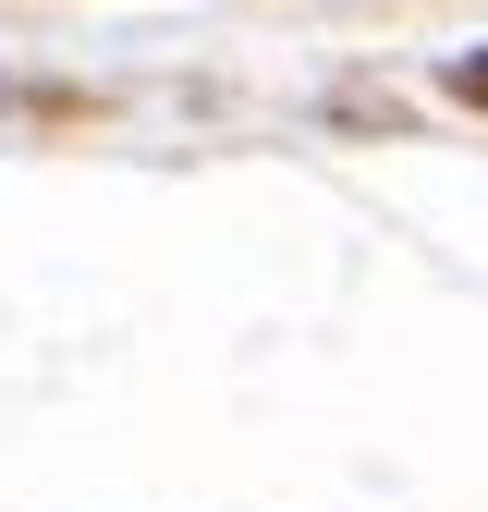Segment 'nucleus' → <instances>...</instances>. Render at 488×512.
Segmentation results:
<instances>
[{"instance_id":"f257e3e1","label":"nucleus","mask_w":488,"mask_h":512,"mask_svg":"<svg viewBox=\"0 0 488 512\" xmlns=\"http://www.w3.org/2000/svg\"><path fill=\"white\" fill-rule=\"evenodd\" d=\"M464 98H476V110H488V49H476V61H464Z\"/></svg>"}]
</instances>
